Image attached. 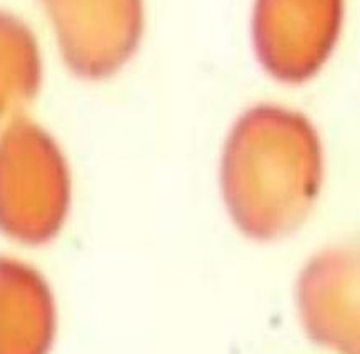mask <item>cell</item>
Instances as JSON below:
<instances>
[{"instance_id": "obj_1", "label": "cell", "mask_w": 360, "mask_h": 354, "mask_svg": "<svg viewBox=\"0 0 360 354\" xmlns=\"http://www.w3.org/2000/svg\"><path fill=\"white\" fill-rule=\"evenodd\" d=\"M323 177L321 137L300 112L260 104L232 125L220 189L233 224L255 241L289 236L312 210Z\"/></svg>"}, {"instance_id": "obj_2", "label": "cell", "mask_w": 360, "mask_h": 354, "mask_svg": "<svg viewBox=\"0 0 360 354\" xmlns=\"http://www.w3.org/2000/svg\"><path fill=\"white\" fill-rule=\"evenodd\" d=\"M69 204V169L56 142L37 125L12 124L0 141V229L42 244L60 229Z\"/></svg>"}, {"instance_id": "obj_3", "label": "cell", "mask_w": 360, "mask_h": 354, "mask_svg": "<svg viewBox=\"0 0 360 354\" xmlns=\"http://www.w3.org/2000/svg\"><path fill=\"white\" fill-rule=\"evenodd\" d=\"M342 19L344 0H255V56L278 82H307L334 52Z\"/></svg>"}, {"instance_id": "obj_4", "label": "cell", "mask_w": 360, "mask_h": 354, "mask_svg": "<svg viewBox=\"0 0 360 354\" xmlns=\"http://www.w3.org/2000/svg\"><path fill=\"white\" fill-rule=\"evenodd\" d=\"M305 334L335 354H360V239L319 251L295 286Z\"/></svg>"}, {"instance_id": "obj_5", "label": "cell", "mask_w": 360, "mask_h": 354, "mask_svg": "<svg viewBox=\"0 0 360 354\" xmlns=\"http://www.w3.org/2000/svg\"><path fill=\"white\" fill-rule=\"evenodd\" d=\"M62 56L85 79L109 77L130 59L143 27L142 0H42Z\"/></svg>"}, {"instance_id": "obj_6", "label": "cell", "mask_w": 360, "mask_h": 354, "mask_svg": "<svg viewBox=\"0 0 360 354\" xmlns=\"http://www.w3.org/2000/svg\"><path fill=\"white\" fill-rule=\"evenodd\" d=\"M56 338V304L32 267L0 259V354H49Z\"/></svg>"}, {"instance_id": "obj_7", "label": "cell", "mask_w": 360, "mask_h": 354, "mask_svg": "<svg viewBox=\"0 0 360 354\" xmlns=\"http://www.w3.org/2000/svg\"><path fill=\"white\" fill-rule=\"evenodd\" d=\"M39 51L19 19L0 12V120L32 97L39 84Z\"/></svg>"}]
</instances>
